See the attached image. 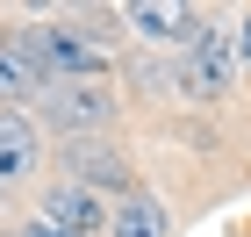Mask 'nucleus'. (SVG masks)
I'll use <instances>...</instances> for the list:
<instances>
[{"label": "nucleus", "instance_id": "obj_5", "mask_svg": "<svg viewBox=\"0 0 251 237\" xmlns=\"http://www.w3.org/2000/svg\"><path fill=\"white\" fill-rule=\"evenodd\" d=\"M36 165H43V130H36V115L0 108V187L36 180Z\"/></svg>", "mask_w": 251, "mask_h": 237}, {"label": "nucleus", "instance_id": "obj_11", "mask_svg": "<svg viewBox=\"0 0 251 237\" xmlns=\"http://www.w3.org/2000/svg\"><path fill=\"white\" fill-rule=\"evenodd\" d=\"M15 237H58V230H50V223H43V216H29V223H22Z\"/></svg>", "mask_w": 251, "mask_h": 237}, {"label": "nucleus", "instance_id": "obj_2", "mask_svg": "<svg viewBox=\"0 0 251 237\" xmlns=\"http://www.w3.org/2000/svg\"><path fill=\"white\" fill-rule=\"evenodd\" d=\"M230 72H237V43H230V29L201 22V29H194V43L179 51V94H187V101H215L223 86H230Z\"/></svg>", "mask_w": 251, "mask_h": 237}, {"label": "nucleus", "instance_id": "obj_3", "mask_svg": "<svg viewBox=\"0 0 251 237\" xmlns=\"http://www.w3.org/2000/svg\"><path fill=\"white\" fill-rule=\"evenodd\" d=\"M43 122H58L72 137H94L115 122V94L100 79H65V86H43Z\"/></svg>", "mask_w": 251, "mask_h": 237}, {"label": "nucleus", "instance_id": "obj_6", "mask_svg": "<svg viewBox=\"0 0 251 237\" xmlns=\"http://www.w3.org/2000/svg\"><path fill=\"white\" fill-rule=\"evenodd\" d=\"M50 79H43V65L29 58V43H22V29H0V101L15 108V101H36Z\"/></svg>", "mask_w": 251, "mask_h": 237}, {"label": "nucleus", "instance_id": "obj_10", "mask_svg": "<svg viewBox=\"0 0 251 237\" xmlns=\"http://www.w3.org/2000/svg\"><path fill=\"white\" fill-rule=\"evenodd\" d=\"M230 43H237V58L251 65V7H244V22H237V29H230Z\"/></svg>", "mask_w": 251, "mask_h": 237}, {"label": "nucleus", "instance_id": "obj_8", "mask_svg": "<svg viewBox=\"0 0 251 237\" xmlns=\"http://www.w3.org/2000/svg\"><path fill=\"white\" fill-rule=\"evenodd\" d=\"M122 22H129L144 43H179V51H187L194 29H201V15H194V7H129Z\"/></svg>", "mask_w": 251, "mask_h": 237}, {"label": "nucleus", "instance_id": "obj_7", "mask_svg": "<svg viewBox=\"0 0 251 237\" xmlns=\"http://www.w3.org/2000/svg\"><path fill=\"white\" fill-rule=\"evenodd\" d=\"M108 237H173V223H165V201L144 194V187H129V194L108 209Z\"/></svg>", "mask_w": 251, "mask_h": 237}, {"label": "nucleus", "instance_id": "obj_9", "mask_svg": "<svg viewBox=\"0 0 251 237\" xmlns=\"http://www.w3.org/2000/svg\"><path fill=\"white\" fill-rule=\"evenodd\" d=\"M72 180L94 187V194H108V187H122V158L108 151L100 137H79V144H72ZM122 194H129V187H122Z\"/></svg>", "mask_w": 251, "mask_h": 237}, {"label": "nucleus", "instance_id": "obj_1", "mask_svg": "<svg viewBox=\"0 0 251 237\" xmlns=\"http://www.w3.org/2000/svg\"><path fill=\"white\" fill-rule=\"evenodd\" d=\"M22 43H29V58L43 65L50 86H65V79H100V72H108L100 36H94V29H79V22H29Z\"/></svg>", "mask_w": 251, "mask_h": 237}, {"label": "nucleus", "instance_id": "obj_4", "mask_svg": "<svg viewBox=\"0 0 251 237\" xmlns=\"http://www.w3.org/2000/svg\"><path fill=\"white\" fill-rule=\"evenodd\" d=\"M43 223L58 237H108V194L79 187V180H58V187L43 194Z\"/></svg>", "mask_w": 251, "mask_h": 237}]
</instances>
